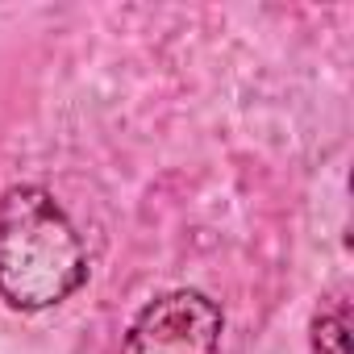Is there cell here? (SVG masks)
Listing matches in <instances>:
<instances>
[{
    "instance_id": "cell-2",
    "label": "cell",
    "mask_w": 354,
    "mask_h": 354,
    "mask_svg": "<svg viewBox=\"0 0 354 354\" xmlns=\"http://www.w3.org/2000/svg\"><path fill=\"white\" fill-rule=\"evenodd\" d=\"M225 313L201 288H167L125 325L117 354H221Z\"/></svg>"
},
{
    "instance_id": "cell-3",
    "label": "cell",
    "mask_w": 354,
    "mask_h": 354,
    "mask_svg": "<svg viewBox=\"0 0 354 354\" xmlns=\"http://www.w3.org/2000/svg\"><path fill=\"white\" fill-rule=\"evenodd\" d=\"M308 354H350V292L346 288L317 296L308 313Z\"/></svg>"
},
{
    "instance_id": "cell-1",
    "label": "cell",
    "mask_w": 354,
    "mask_h": 354,
    "mask_svg": "<svg viewBox=\"0 0 354 354\" xmlns=\"http://www.w3.org/2000/svg\"><path fill=\"white\" fill-rule=\"evenodd\" d=\"M88 246L63 201L34 180L0 192V304L42 317L88 283Z\"/></svg>"
}]
</instances>
